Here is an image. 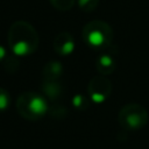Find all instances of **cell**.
Masks as SVG:
<instances>
[{"instance_id":"cell-1","label":"cell","mask_w":149,"mask_h":149,"mask_svg":"<svg viewBox=\"0 0 149 149\" xmlns=\"http://www.w3.org/2000/svg\"><path fill=\"white\" fill-rule=\"evenodd\" d=\"M8 45L10 51L19 57L34 54L40 43L36 29L27 21H15L8 30Z\"/></svg>"},{"instance_id":"cell-2","label":"cell","mask_w":149,"mask_h":149,"mask_svg":"<svg viewBox=\"0 0 149 149\" xmlns=\"http://www.w3.org/2000/svg\"><path fill=\"white\" fill-rule=\"evenodd\" d=\"M16 109L19 114L29 121H37L49 112L47 98L37 92L27 91L21 93L16 99Z\"/></svg>"},{"instance_id":"cell-3","label":"cell","mask_w":149,"mask_h":149,"mask_svg":"<svg viewBox=\"0 0 149 149\" xmlns=\"http://www.w3.org/2000/svg\"><path fill=\"white\" fill-rule=\"evenodd\" d=\"M81 37L90 48L104 50L108 48L113 41V29L102 20H92L84 26Z\"/></svg>"},{"instance_id":"cell-4","label":"cell","mask_w":149,"mask_h":149,"mask_svg":"<svg viewBox=\"0 0 149 149\" xmlns=\"http://www.w3.org/2000/svg\"><path fill=\"white\" fill-rule=\"evenodd\" d=\"M148 119L149 115L147 109L137 102H129L125 105L118 115L119 125L127 132L140 130L147 125Z\"/></svg>"},{"instance_id":"cell-5","label":"cell","mask_w":149,"mask_h":149,"mask_svg":"<svg viewBox=\"0 0 149 149\" xmlns=\"http://www.w3.org/2000/svg\"><path fill=\"white\" fill-rule=\"evenodd\" d=\"M112 93L111 80L102 74L94 76L87 85V95L94 104L105 102Z\"/></svg>"},{"instance_id":"cell-6","label":"cell","mask_w":149,"mask_h":149,"mask_svg":"<svg viewBox=\"0 0 149 149\" xmlns=\"http://www.w3.org/2000/svg\"><path fill=\"white\" fill-rule=\"evenodd\" d=\"M74 38L68 31H61L59 34H57L52 42V48L55 52L62 57L71 55L74 50Z\"/></svg>"},{"instance_id":"cell-7","label":"cell","mask_w":149,"mask_h":149,"mask_svg":"<svg viewBox=\"0 0 149 149\" xmlns=\"http://www.w3.org/2000/svg\"><path fill=\"white\" fill-rule=\"evenodd\" d=\"M95 68L100 74L107 77L108 74H111L115 70L116 61L109 54H101L95 61Z\"/></svg>"},{"instance_id":"cell-8","label":"cell","mask_w":149,"mask_h":149,"mask_svg":"<svg viewBox=\"0 0 149 149\" xmlns=\"http://www.w3.org/2000/svg\"><path fill=\"white\" fill-rule=\"evenodd\" d=\"M62 73H63V65L58 61H50L42 69L43 80L57 81L62 77Z\"/></svg>"},{"instance_id":"cell-9","label":"cell","mask_w":149,"mask_h":149,"mask_svg":"<svg viewBox=\"0 0 149 149\" xmlns=\"http://www.w3.org/2000/svg\"><path fill=\"white\" fill-rule=\"evenodd\" d=\"M41 90L43 95L50 100H57L63 93V87L58 80L57 81L43 80V84L41 85Z\"/></svg>"},{"instance_id":"cell-10","label":"cell","mask_w":149,"mask_h":149,"mask_svg":"<svg viewBox=\"0 0 149 149\" xmlns=\"http://www.w3.org/2000/svg\"><path fill=\"white\" fill-rule=\"evenodd\" d=\"M90 102H91V99L88 98V95H85V94H76L73 95L72 98V105L73 107L77 109V111H86L88 107H90Z\"/></svg>"},{"instance_id":"cell-11","label":"cell","mask_w":149,"mask_h":149,"mask_svg":"<svg viewBox=\"0 0 149 149\" xmlns=\"http://www.w3.org/2000/svg\"><path fill=\"white\" fill-rule=\"evenodd\" d=\"M19 66H20V62H19V59L16 58V56L14 54L13 55H9L8 54V56L6 57L5 62L2 63V68L5 69V71L8 72V73H10V74L12 73H15L17 71Z\"/></svg>"},{"instance_id":"cell-12","label":"cell","mask_w":149,"mask_h":149,"mask_svg":"<svg viewBox=\"0 0 149 149\" xmlns=\"http://www.w3.org/2000/svg\"><path fill=\"white\" fill-rule=\"evenodd\" d=\"M49 1L54 8L61 12L70 10L76 2V0H49Z\"/></svg>"},{"instance_id":"cell-13","label":"cell","mask_w":149,"mask_h":149,"mask_svg":"<svg viewBox=\"0 0 149 149\" xmlns=\"http://www.w3.org/2000/svg\"><path fill=\"white\" fill-rule=\"evenodd\" d=\"M77 3H78V7L83 12L90 13V12H93L98 7L99 0H77Z\"/></svg>"},{"instance_id":"cell-14","label":"cell","mask_w":149,"mask_h":149,"mask_svg":"<svg viewBox=\"0 0 149 149\" xmlns=\"http://www.w3.org/2000/svg\"><path fill=\"white\" fill-rule=\"evenodd\" d=\"M10 102H12V99L8 91L0 87V113L7 111L8 107L10 106Z\"/></svg>"},{"instance_id":"cell-15","label":"cell","mask_w":149,"mask_h":149,"mask_svg":"<svg viewBox=\"0 0 149 149\" xmlns=\"http://www.w3.org/2000/svg\"><path fill=\"white\" fill-rule=\"evenodd\" d=\"M49 113L55 119H63L66 115L68 111H66V108L63 105H59V104H56L55 102V104H52L51 107H49Z\"/></svg>"},{"instance_id":"cell-16","label":"cell","mask_w":149,"mask_h":149,"mask_svg":"<svg viewBox=\"0 0 149 149\" xmlns=\"http://www.w3.org/2000/svg\"><path fill=\"white\" fill-rule=\"evenodd\" d=\"M8 56V52H7V50L0 44V65H2V63L5 62V59H6V57Z\"/></svg>"}]
</instances>
